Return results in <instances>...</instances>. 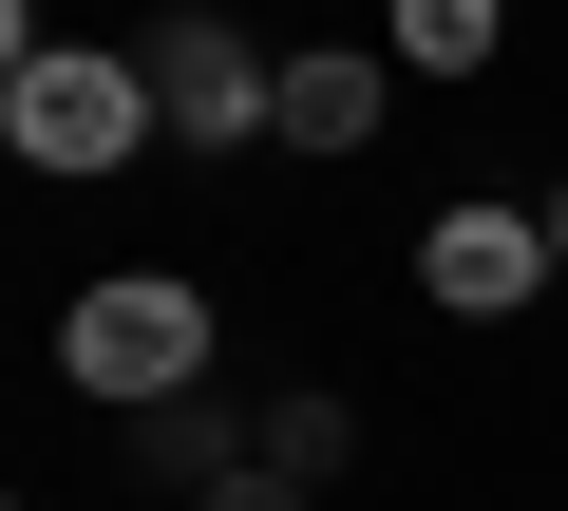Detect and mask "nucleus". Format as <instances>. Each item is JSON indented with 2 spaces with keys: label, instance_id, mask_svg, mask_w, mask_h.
Returning a JSON list of instances; mask_svg holds the SVG:
<instances>
[{
  "label": "nucleus",
  "instance_id": "20e7f679",
  "mask_svg": "<svg viewBox=\"0 0 568 511\" xmlns=\"http://www.w3.org/2000/svg\"><path fill=\"white\" fill-rule=\"evenodd\" d=\"M417 285H436L455 323H511V304L549 285V208H436V227H417Z\"/></svg>",
  "mask_w": 568,
  "mask_h": 511
},
{
  "label": "nucleus",
  "instance_id": "7ed1b4c3",
  "mask_svg": "<svg viewBox=\"0 0 568 511\" xmlns=\"http://www.w3.org/2000/svg\"><path fill=\"white\" fill-rule=\"evenodd\" d=\"M133 76H152V114H171L190 152H246V133H265V95H284V58H246L209 0H190V20H152V58H133Z\"/></svg>",
  "mask_w": 568,
  "mask_h": 511
},
{
  "label": "nucleus",
  "instance_id": "0eeeda50",
  "mask_svg": "<svg viewBox=\"0 0 568 511\" xmlns=\"http://www.w3.org/2000/svg\"><path fill=\"white\" fill-rule=\"evenodd\" d=\"M342 454H361V436H342V398H284V417H265V454H246V473H304V492H323V473H342Z\"/></svg>",
  "mask_w": 568,
  "mask_h": 511
},
{
  "label": "nucleus",
  "instance_id": "39448f33",
  "mask_svg": "<svg viewBox=\"0 0 568 511\" xmlns=\"http://www.w3.org/2000/svg\"><path fill=\"white\" fill-rule=\"evenodd\" d=\"M265 133H284V152H361V133H379V58H284Z\"/></svg>",
  "mask_w": 568,
  "mask_h": 511
},
{
  "label": "nucleus",
  "instance_id": "1a4fd4ad",
  "mask_svg": "<svg viewBox=\"0 0 568 511\" xmlns=\"http://www.w3.org/2000/svg\"><path fill=\"white\" fill-rule=\"evenodd\" d=\"M549 266H568V190H549Z\"/></svg>",
  "mask_w": 568,
  "mask_h": 511
},
{
  "label": "nucleus",
  "instance_id": "f257e3e1",
  "mask_svg": "<svg viewBox=\"0 0 568 511\" xmlns=\"http://www.w3.org/2000/svg\"><path fill=\"white\" fill-rule=\"evenodd\" d=\"M58 379H77V398H114V417H171V398H209V304H190L171 266H114V285H77Z\"/></svg>",
  "mask_w": 568,
  "mask_h": 511
},
{
  "label": "nucleus",
  "instance_id": "f03ea898",
  "mask_svg": "<svg viewBox=\"0 0 568 511\" xmlns=\"http://www.w3.org/2000/svg\"><path fill=\"white\" fill-rule=\"evenodd\" d=\"M171 114H152V76L133 58H39L20 39V76H0V152H39V171H133Z\"/></svg>",
  "mask_w": 568,
  "mask_h": 511
},
{
  "label": "nucleus",
  "instance_id": "6e6552de",
  "mask_svg": "<svg viewBox=\"0 0 568 511\" xmlns=\"http://www.w3.org/2000/svg\"><path fill=\"white\" fill-rule=\"evenodd\" d=\"M190 511H304V473H209Z\"/></svg>",
  "mask_w": 568,
  "mask_h": 511
},
{
  "label": "nucleus",
  "instance_id": "423d86ee",
  "mask_svg": "<svg viewBox=\"0 0 568 511\" xmlns=\"http://www.w3.org/2000/svg\"><path fill=\"white\" fill-rule=\"evenodd\" d=\"M398 58H417V76H474V58H493V0H398Z\"/></svg>",
  "mask_w": 568,
  "mask_h": 511
}]
</instances>
